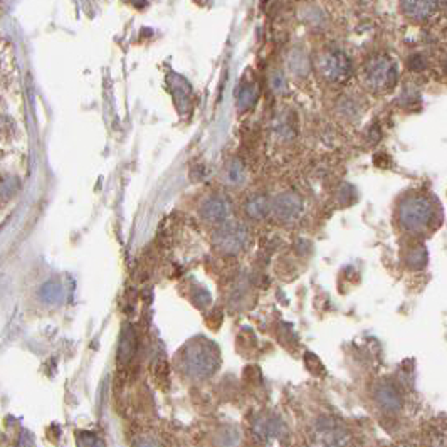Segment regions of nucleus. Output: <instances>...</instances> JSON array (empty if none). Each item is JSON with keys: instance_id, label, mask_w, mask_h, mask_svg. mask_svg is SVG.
Masks as SVG:
<instances>
[{"instance_id": "nucleus-1", "label": "nucleus", "mask_w": 447, "mask_h": 447, "mask_svg": "<svg viewBox=\"0 0 447 447\" xmlns=\"http://www.w3.org/2000/svg\"><path fill=\"white\" fill-rule=\"evenodd\" d=\"M221 358H219L217 347L206 338H195L183 348L182 365L183 374L190 378L203 380L209 378L217 370Z\"/></svg>"}, {"instance_id": "nucleus-2", "label": "nucleus", "mask_w": 447, "mask_h": 447, "mask_svg": "<svg viewBox=\"0 0 447 447\" xmlns=\"http://www.w3.org/2000/svg\"><path fill=\"white\" fill-rule=\"evenodd\" d=\"M399 224L410 234H422L430 227L434 219V206L422 194H410L399 206Z\"/></svg>"}, {"instance_id": "nucleus-3", "label": "nucleus", "mask_w": 447, "mask_h": 447, "mask_svg": "<svg viewBox=\"0 0 447 447\" xmlns=\"http://www.w3.org/2000/svg\"><path fill=\"white\" fill-rule=\"evenodd\" d=\"M399 71L397 64L392 57L385 54H378L368 59L367 64L363 66V82L370 91L385 94L392 91L397 82Z\"/></svg>"}, {"instance_id": "nucleus-4", "label": "nucleus", "mask_w": 447, "mask_h": 447, "mask_svg": "<svg viewBox=\"0 0 447 447\" xmlns=\"http://www.w3.org/2000/svg\"><path fill=\"white\" fill-rule=\"evenodd\" d=\"M318 71L328 82H343L350 76L352 62L350 59L341 51H327L320 56L318 61Z\"/></svg>"}, {"instance_id": "nucleus-5", "label": "nucleus", "mask_w": 447, "mask_h": 447, "mask_svg": "<svg viewBox=\"0 0 447 447\" xmlns=\"http://www.w3.org/2000/svg\"><path fill=\"white\" fill-rule=\"evenodd\" d=\"M247 241H249V232L239 222L224 224L214 234V244L227 254L241 253L246 247Z\"/></svg>"}, {"instance_id": "nucleus-6", "label": "nucleus", "mask_w": 447, "mask_h": 447, "mask_svg": "<svg viewBox=\"0 0 447 447\" xmlns=\"http://www.w3.org/2000/svg\"><path fill=\"white\" fill-rule=\"evenodd\" d=\"M374 397L376 405L380 407L387 414H397L402 410L403 407V397L400 394V390L388 380H382L380 383H376Z\"/></svg>"}, {"instance_id": "nucleus-7", "label": "nucleus", "mask_w": 447, "mask_h": 447, "mask_svg": "<svg viewBox=\"0 0 447 447\" xmlns=\"http://www.w3.org/2000/svg\"><path fill=\"white\" fill-rule=\"evenodd\" d=\"M316 437L323 447H347L350 441L347 430L331 419H323L318 423Z\"/></svg>"}, {"instance_id": "nucleus-8", "label": "nucleus", "mask_w": 447, "mask_h": 447, "mask_svg": "<svg viewBox=\"0 0 447 447\" xmlns=\"http://www.w3.org/2000/svg\"><path fill=\"white\" fill-rule=\"evenodd\" d=\"M230 214V203L229 200L222 195H214V197H209L206 202L200 207V215H202L203 221L212 222V224H221L226 222L227 217Z\"/></svg>"}, {"instance_id": "nucleus-9", "label": "nucleus", "mask_w": 447, "mask_h": 447, "mask_svg": "<svg viewBox=\"0 0 447 447\" xmlns=\"http://www.w3.org/2000/svg\"><path fill=\"white\" fill-rule=\"evenodd\" d=\"M400 9L412 21H427L437 12L439 0H400Z\"/></svg>"}, {"instance_id": "nucleus-10", "label": "nucleus", "mask_w": 447, "mask_h": 447, "mask_svg": "<svg viewBox=\"0 0 447 447\" xmlns=\"http://www.w3.org/2000/svg\"><path fill=\"white\" fill-rule=\"evenodd\" d=\"M301 207L303 206H301L300 197H296L294 194H282L273 203L274 214L282 219V221H291V219L298 217L301 212Z\"/></svg>"}, {"instance_id": "nucleus-11", "label": "nucleus", "mask_w": 447, "mask_h": 447, "mask_svg": "<svg viewBox=\"0 0 447 447\" xmlns=\"http://www.w3.org/2000/svg\"><path fill=\"white\" fill-rule=\"evenodd\" d=\"M136 348V335L135 329L129 325H125V328L121 329L120 335V347H118V362L128 363L129 360L135 355Z\"/></svg>"}, {"instance_id": "nucleus-12", "label": "nucleus", "mask_w": 447, "mask_h": 447, "mask_svg": "<svg viewBox=\"0 0 447 447\" xmlns=\"http://www.w3.org/2000/svg\"><path fill=\"white\" fill-rule=\"evenodd\" d=\"M286 434L284 426L276 419H262L256 423V435L261 441L273 442Z\"/></svg>"}, {"instance_id": "nucleus-13", "label": "nucleus", "mask_w": 447, "mask_h": 447, "mask_svg": "<svg viewBox=\"0 0 447 447\" xmlns=\"http://www.w3.org/2000/svg\"><path fill=\"white\" fill-rule=\"evenodd\" d=\"M39 296L47 304H59L64 298V288L56 281H47L39 291Z\"/></svg>"}, {"instance_id": "nucleus-14", "label": "nucleus", "mask_w": 447, "mask_h": 447, "mask_svg": "<svg viewBox=\"0 0 447 447\" xmlns=\"http://www.w3.org/2000/svg\"><path fill=\"white\" fill-rule=\"evenodd\" d=\"M246 210L253 219H264L271 210L269 199L266 195H256L247 202Z\"/></svg>"}, {"instance_id": "nucleus-15", "label": "nucleus", "mask_w": 447, "mask_h": 447, "mask_svg": "<svg viewBox=\"0 0 447 447\" xmlns=\"http://www.w3.org/2000/svg\"><path fill=\"white\" fill-rule=\"evenodd\" d=\"M405 262L412 269H422L427 262V250L423 249L422 246L414 247V249H410L409 253H407Z\"/></svg>"}, {"instance_id": "nucleus-16", "label": "nucleus", "mask_w": 447, "mask_h": 447, "mask_svg": "<svg viewBox=\"0 0 447 447\" xmlns=\"http://www.w3.org/2000/svg\"><path fill=\"white\" fill-rule=\"evenodd\" d=\"M76 442L77 447H104V442L96 434L86 432V430L76 434Z\"/></svg>"}, {"instance_id": "nucleus-17", "label": "nucleus", "mask_w": 447, "mask_h": 447, "mask_svg": "<svg viewBox=\"0 0 447 447\" xmlns=\"http://www.w3.org/2000/svg\"><path fill=\"white\" fill-rule=\"evenodd\" d=\"M226 176H227V180H229V182H239V180L242 179V168H241V165L235 163V165H232V167L227 168Z\"/></svg>"}, {"instance_id": "nucleus-18", "label": "nucleus", "mask_w": 447, "mask_h": 447, "mask_svg": "<svg viewBox=\"0 0 447 447\" xmlns=\"http://www.w3.org/2000/svg\"><path fill=\"white\" fill-rule=\"evenodd\" d=\"M17 447H34V441H33V437H30L29 432H22L21 439H19Z\"/></svg>"}, {"instance_id": "nucleus-19", "label": "nucleus", "mask_w": 447, "mask_h": 447, "mask_svg": "<svg viewBox=\"0 0 447 447\" xmlns=\"http://www.w3.org/2000/svg\"><path fill=\"white\" fill-rule=\"evenodd\" d=\"M140 447H160V446L156 444V442H153V441H143L140 444Z\"/></svg>"}]
</instances>
